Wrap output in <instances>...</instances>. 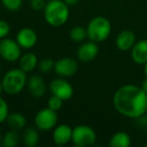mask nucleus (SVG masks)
<instances>
[{
	"mask_svg": "<svg viewBox=\"0 0 147 147\" xmlns=\"http://www.w3.org/2000/svg\"><path fill=\"white\" fill-rule=\"evenodd\" d=\"M109 145L111 147H129L131 145V138L128 133L119 131L110 138Z\"/></svg>",
	"mask_w": 147,
	"mask_h": 147,
	"instance_id": "19",
	"label": "nucleus"
},
{
	"mask_svg": "<svg viewBox=\"0 0 147 147\" xmlns=\"http://www.w3.org/2000/svg\"><path fill=\"white\" fill-rule=\"evenodd\" d=\"M37 33L30 27H23L17 32L16 41L23 49H30L37 42Z\"/></svg>",
	"mask_w": 147,
	"mask_h": 147,
	"instance_id": "12",
	"label": "nucleus"
},
{
	"mask_svg": "<svg viewBox=\"0 0 147 147\" xmlns=\"http://www.w3.org/2000/svg\"><path fill=\"white\" fill-rule=\"evenodd\" d=\"M86 29L89 40L99 43L108 38L112 30V26L107 17L99 15L89 21Z\"/></svg>",
	"mask_w": 147,
	"mask_h": 147,
	"instance_id": "4",
	"label": "nucleus"
},
{
	"mask_svg": "<svg viewBox=\"0 0 147 147\" xmlns=\"http://www.w3.org/2000/svg\"><path fill=\"white\" fill-rule=\"evenodd\" d=\"M69 7L63 0H49L43 10L45 22L53 27L63 26L69 20Z\"/></svg>",
	"mask_w": 147,
	"mask_h": 147,
	"instance_id": "2",
	"label": "nucleus"
},
{
	"mask_svg": "<svg viewBox=\"0 0 147 147\" xmlns=\"http://www.w3.org/2000/svg\"><path fill=\"white\" fill-rule=\"evenodd\" d=\"M19 61V69H21L26 74L34 71L38 65V59L33 53H25L21 55Z\"/></svg>",
	"mask_w": 147,
	"mask_h": 147,
	"instance_id": "16",
	"label": "nucleus"
},
{
	"mask_svg": "<svg viewBox=\"0 0 147 147\" xmlns=\"http://www.w3.org/2000/svg\"><path fill=\"white\" fill-rule=\"evenodd\" d=\"M99 53V47L97 42L89 40L83 42L77 51V59L83 63H90L94 61Z\"/></svg>",
	"mask_w": 147,
	"mask_h": 147,
	"instance_id": "10",
	"label": "nucleus"
},
{
	"mask_svg": "<svg viewBox=\"0 0 147 147\" xmlns=\"http://www.w3.org/2000/svg\"><path fill=\"white\" fill-rule=\"evenodd\" d=\"M47 3V0H31L30 7L34 11H43Z\"/></svg>",
	"mask_w": 147,
	"mask_h": 147,
	"instance_id": "27",
	"label": "nucleus"
},
{
	"mask_svg": "<svg viewBox=\"0 0 147 147\" xmlns=\"http://www.w3.org/2000/svg\"><path fill=\"white\" fill-rule=\"evenodd\" d=\"M20 135H19L18 131L14 130V129H10L7 131L4 135H2V142H1V146L3 147H15L19 144L20 142Z\"/></svg>",
	"mask_w": 147,
	"mask_h": 147,
	"instance_id": "20",
	"label": "nucleus"
},
{
	"mask_svg": "<svg viewBox=\"0 0 147 147\" xmlns=\"http://www.w3.org/2000/svg\"><path fill=\"white\" fill-rule=\"evenodd\" d=\"M47 1H49V0H47Z\"/></svg>",
	"mask_w": 147,
	"mask_h": 147,
	"instance_id": "36",
	"label": "nucleus"
},
{
	"mask_svg": "<svg viewBox=\"0 0 147 147\" xmlns=\"http://www.w3.org/2000/svg\"><path fill=\"white\" fill-rule=\"evenodd\" d=\"M25 1H28V2H30V1H31V0H25Z\"/></svg>",
	"mask_w": 147,
	"mask_h": 147,
	"instance_id": "33",
	"label": "nucleus"
},
{
	"mask_svg": "<svg viewBox=\"0 0 147 147\" xmlns=\"http://www.w3.org/2000/svg\"><path fill=\"white\" fill-rule=\"evenodd\" d=\"M26 88L28 93L35 99H39L45 96L47 92V84L43 78L39 75H31L27 78Z\"/></svg>",
	"mask_w": 147,
	"mask_h": 147,
	"instance_id": "11",
	"label": "nucleus"
},
{
	"mask_svg": "<svg viewBox=\"0 0 147 147\" xmlns=\"http://www.w3.org/2000/svg\"><path fill=\"white\" fill-rule=\"evenodd\" d=\"M79 65L76 59L69 57H61L55 61L53 71L59 77L61 78H69L73 77L78 71Z\"/></svg>",
	"mask_w": 147,
	"mask_h": 147,
	"instance_id": "9",
	"label": "nucleus"
},
{
	"mask_svg": "<svg viewBox=\"0 0 147 147\" xmlns=\"http://www.w3.org/2000/svg\"><path fill=\"white\" fill-rule=\"evenodd\" d=\"M69 36L75 42H83L87 36V29L80 25H76V26L71 27L69 31Z\"/></svg>",
	"mask_w": 147,
	"mask_h": 147,
	"instance_id": "21",
	"label": "nucleus"
},
{
	"mask_svg": "<svg viewBox=\"0 0 147 147\" xmlns=\"http://www.w3.org/2000/svg\"><path fill=\"white\" fill-rule=\"evenodd\" d=\"M49 91L51 95L61 98L63 101H69L74 95V88L65 78H55L49 83Z\"/></svg>",
	"mask_w": 147,
	"mask_h": 147,
	"instance_id": "8",
	"label": "nucleus"
},
{
	"mask_svg": "<svg viewBox=\"0 0 147 147\" xmlns=\"http://www.w3.org/2000/svg\"><path fill=\"white\" fill-rule=\"evenodd\" d=\"M23 0H1V3L8 11H17L20 9Z\"/></svg>",
	"mask_w": 147,
	"mask_h": 147,
	"instance_id": "23",
	"label": "nucleus"
},
{
	"mask_svg": "<svg viewBox=\"0 0 147 147\" xmlns=\"http://www.w3.org/2000/svg\"><path fill=\"white\" fill-rule=\"evenodd\" d=\"M10 32V25L7 21L0 19V39L5 38Z\"/></svg>",
	"mask_w": 147,
	"mask_h": 147,
	"instance_id": "26",
	"label": "nucleus"
},
{
	"mask_svg": "<svg viewBox=\"0 0 147 147\" xmlns=\"http://www.w3.org/2000/svg\"><path fill=\"white\" fill-rule=\"evenodd\" d=\"M63 102H65V101H63L61 98L51 95V97L49 99V101H47V107H49V109H51V110L57 111H57L61 109Z\"/></svg>",
	"mask_w": 147,
	"mask_h": 147,
	"instance_id": "24",
	"label": "nucleus"
},
{
	"mask_svg": "<svg viewBox=\"0 0 147 147\" xmlns=\"http://www.w3.org/2000/svg\"><path fill=\"white\" fill-rule=\"evenodd\" d=\"M21 49L16 39L8 37L0 39V57L8 63H14L20 59Z\"/></svg>",
	"mask_w": 147,
	"mask_h": 147,
	"instance_id": "6",
	"label": "nucleus"
},
{
	"mask_svg": "<svg viewBox=\"0 0 147 147\" xmlns=\"http://www.w3.org/2000/svg\"><path fill=\"white\" fill-rule=\"evenodd\" d=\"M9 115V108L7 102L0 96V124L6 121Z\"/></svg>",
	"mask_w": 147,
	"mask_h": 147,
	"instance_id": "25",
	"label": "nucleus"
},
{
	"mask_svg": "<svg viewBox=\"0 0 147 147\" xmlns=\"http://www.w3.org/2000/svg\"><path fill=\"white\" fill-rule=\"evenodd\" d=\"M131 57L138 65H145L147 63V39L135 42L131 49Z\"/></svg>",
	"mask_w": 147,
	"mask_h": 147,
	"instance_id": "15",
	"label": "nucleus"
},
{
	"mask_svg": "<svg viewBox=\"0 0 147 147\" xmlns=\"http://www.w3.org/2000/svg\"><path fill=\"white\" fill-rule=\"evenodd\" d=\"M136 42V37L133 31L131 30H122L116 37V47L118 49L122 51H130L133 47V45Z\"/></svg>",
	"mask_w": 147,
	"mask_h": 147,
	"instance_id": "14",
	"label": "nucleus"
},
{
	"mask_svg": "<svg viewBox=\"0 0 147 147\" xmlns=\"http://www.w3.org/2000/svg\"><path fill=\"white\" fill-rule=\"evenodd\" d=\"M79 1L80 0H63V2L67 5H69V6H74V5L78 4Z\"/></svg>",
	"mask_w": 147,
	"mask_h": 147,
	"instance_id": "28",
	"label": "nucleus"
},
{
	"mask_svg": "<svg viewBox=\"0 0 147 147\" xmlns=\"http://www.w3.org/2000/svg\"><path fill=\"white\" fill-rule=\"evenodd\" d=\"M1 142H2V134H1V130H0V146H1Z\"/></svg>",
	"mask_w": 147,
	"mask_h": 147,
	"instance_id": "32",
	"label": "nucleus"
},
{
	"mask_svg": "<svg viewBox=\"0 0 147 147\" xmlns=\"http://www.w3.org/2000/svg\"><path fill=\"white\" fill-rule=\"evenodd\" d=\"M144 74H145V76L147 77V63L144 65Z\"/></svg>",
	"mask_w": 147,
	"mask_h": 147,
	"instance_id": "31",
	"label": "nucleus"
},
{
	"mask_svg": "<svg viewBox=\"0 0 147 147\" xmlns=\"http://www.w3.org/2000/svg\"><path fill=\"white\" fill-rule=\"evenodd\" d=\"M141 88H142L143 91L147 94V77L145 78V80H143L142 84H141Z\"/></svg>",
	"mask_w": 147,
	"mask_h": 147,
	"instance_id": "29",
	"label": "nucleus"
},
{
	"mask_svg": "<svg viewBox=\"0 0 147 147\" xmlns=\"http://www.w3.org/2000/svg\"><path fill=\"white\" fill-rule=\"evenodd\" d=\"M0 73H1V65H0Z\"/></svg>",
	"mask_w": 147,
	"mask_h": 147,
	"instance_id": "34",
	"label": "nucleus"
},
{
	"mask_svg": "<svg viewBox=\"0 0 147 147\" xmlns=\"http://www.w3.org/2000/svg\"><path fill=\"white\" fill-rule=\"evenodd\" d=\"M3 85V91L6 94L14 96L20 94L26 87L27 76L26 73L21 69H12L4 74L1 79Z\"/></svg>",
	"mask_w": 147,
	"mask_h": 147,
	"instance_id": "3",
	"label": "nucleus"
},
{
	"mask_svg": "<svg viewBox=\"0 0 147 147\" xmlns=\"http://www.w3.org/2000/svg\"><path fill=\"white\" fill-rule=\"evenodd\" d=\"M71 134L73 128L71 126L67 124L57 125L53 129V140L55 144L63 146L71 141Z\"/></svg>",
	"mask_w": 147,
	"mask_h": 147,
	"instance_id": "13",
	"label": "nucleus"
},
{
	"mask_svg": "<svg viewBox=\"0 0 147 147\" xmlns=\"http://www.w3.org/2000/svg\"><path fill=\"white\" fill-rule=\"evenodd\" d=\"M38 129L35 127H28V128H25L24 131L22 133V142L24 143L25 146L27 147H34L37 145L39 141V133Z\"/></svg>",
	"mask_w": 147,
	"mask_h": 147,
	"instance_id": "18",
	"label": "nucleus"
},
{
	"mask_svg": "<svg viewBox=\"0 0 147 147\" xmlns=\"http://www.w3.org/2000/svg\"><path fill=\"white\" fill-rule=\"evenodd\" d=\"M113 105L123 116L138 119L147 112V94L141 87L124 85L115 92Z\"/></svg>",
	"mask_w": 147,
	"mask_h": 147,
	"instance_id": "1",
	"label": "nucleus"
},
{
	"mask_svg": "<svg viewBox=\"0 0 147 147\" xmlns=\"http://www.w3.org/2000/svg\"><path fill=\"white\" fill-rule=\"evenodd\" d=\"M57 123V111L49 109V107L41 109L34 117V125L39 131L53 130Z\"/></svg>",
	"mask_w": 147,
	"mask_h": 147,
	"instance_id": "7",
	"label": "nucleus"
},
{
	"mask_svg": "<svg viewBox=\"0 0 147 147\" xmlns=\"http://www.w3.org/2000/svg\"><path fill=\"white\" fill-rule=\"evenodd\" d=\"M145 146H146V147H147V143H146V144H145Z\"/></svg>",
	"mask_w": 147,
	"mask_h": 147,
	"instance_id": "35",
	"label": "nucleus"
},
{
	"mask_svg": "<svg viewBox=\"0 0 147 147\" xmlns=\"http://www.w3.org/2000/svg\"><path fill=\"white\" fill-rule=\"evenodd\" d=\"M5 122L7 123L10 129H14V130L17 131L21 130L26 126V118H25L24 115L19 112L9 113Z\"/></svg>",
	"mask_w": 147,
	"mask_h": 147,
	"instance_id": "17",
	"label": "nucleus"
},
{
	"mask_svg": "<svg viewBox=\"0 0 147 147\" xmlns=\"http://www.w3.org/2000/svg\"><path fill=\"white\" fill-rule=\"evenodd\" d=\"M3 92H4V91H3V85H2V81L0 80V96H1V94H2Z\"/></svg>",
	"mask_w": 147,
	"mask_h": 147,
	"instance_id": "30",
	"label": "nucleus"
},
{
	"mask_svg": "<svg viewBox=\"0 0 147 147\" xmlns=\"http://www.w3.org/2000/svg\"><path fill=\"white\" fill-rule=\"evenodd\" d=\"M38 69L43 74L49 73V71H53V67H55V61L49 57H45L42 59L41 61H38V65H37Z\"/></svg>",
	"mask_w": 147,
	"mask_h": 147,
	"instance_id": "22",
	"label": "nucleus"
},
{
	"mask_svg": "<svg viewBox=\"0 0 147 147\" xmlns=\"http://www.w3.org/2000/svg\"><path fill=\"white\" fill-rule=\"evenodd\" d=\"M97 139V134L92 127L88 125H78L73 128L71 142L75 146L88 147L92 146Z\"/></svg>",
	"mask_w": 147,
	"mask_h": 147,
	"instance_id": "5",
	"label": "nucleus"
}]
</instances>
